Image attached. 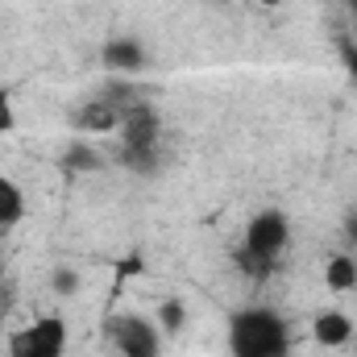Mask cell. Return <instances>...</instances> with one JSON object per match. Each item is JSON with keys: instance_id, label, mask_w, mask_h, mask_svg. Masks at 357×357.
Instances as JSON below:
<instances>
[{"instance_id": "obj_1", "label": "cell", "mask_w": 357, "mask_h": 357, "mask_svg": "<svg viewBox=\"0 0 357 357\" xmlns=\"http://www.w3.org/2000/svg\"><path fill=\"white\" fill-rule=\"evenodd\" d=\"M291 333L274 307H241L229 316V354L233 357H287Z\"/></svg>"}, {"instance_id": "obj_17", "label": "cell", "mask_w": 357, "mask_h": 357, "mask_svg": "<svg viewBox=\"0 0 357 357\" xmlns=\"http://www.w3.org/2000/svg\"><path fill=\"white\" fill-rule=\"evenodd\" d=\"M0 307H4V266H0ZM0 320H4V312H0Z\"/></svg>"}, {"instance_id": "obj_2", "label": "cell", "mask_w": 357, "mask_h": 357, "mask_svg": "<svg viewBox=\"0 0 357 357\" xmlns=\"http://www.w3.org/2000/svg\"><path fill=\"white\" fill-rule=\"evenodd\" d=\"M287 245H291V220H287V212L266 208V212H258L245 225V237L237 245V266L245 270V274H254V278H266L270 270L282 262Z\"/></svg>"}, {"instance_id": "obj_6", "label": "cell", "mask_w": 357, "mask_h": 357, "mask_svg": "<svg viewBox=\"0 0 357 357\" xmlns=\"http://www.w3.org/2000/svg\"><path fill=\"white\" fill-rule=\"evenodd\" d=\"M116 137H121V150H158L162 146V112H158V104L133 100L121 129H116Z\"/></svg>"}, {"instance_id": "obj_15", "label": "cell", "mask_w": 357, "mask_h": 357, "mask_svg": "<svg viewBox=\"0 0 357 357\" xmlns=\"http://www.w3.org/2000/svg\"><path fill=\"white\" fill-rule=\"evenodd\" d=\"M337 59H341V67L357 79V42L354 38H337Z\"/></svg>"}, {"instance_id": "obj_10", "label": "cell", "mask_w": 357, "mask_h": 357, "mask_svg": "<svg viewBox=\"0 0 357 357\" xmlns=\"http://www.w3.org/2000/svg\"><path fill=\"white\" fill-rule=\"evenodd\" d=\"M25 212H29V204H25L21 183H13L8 175H0V233L17 229V225L25 220Z\"/></svg>"}, {"instance_id": "obj_11", "label": "cell", "mask_w": 357, "mask_h": 357, "mask_svg": "<svg viewBox=\"0 0 357 357\" xmlns=\"http://www.w3.org/2000/svg\"><path fill=\"white\" fill-rule=\"evenodd\" d=\"M324 287H328V291H354L357 287V258L354 254L328 258V266H324Z\"/></svg>"}, {"instance_id": "obj_4", "label": "cell", "mask_w": 357, "mask_h": 357, "mask_svg": "<svg viewBox=\"0 0 357 357\" xmlns=\"http://www.w3.org/2000/svg\"><path fill=\"white\" fill-rule=\"evenodd\" d=\"M108 341L116 345L121 357H162V328L150 316H108Z\"/></svg>"}, {"instance_id": "obj_18", "label": "cell", "mask_w": 357, "mask_h": 357, "mask_svg": "<svg viewBox=\"0 0 357 357\" xmlns=\"http://www.w3.org/2000/svg\"><path fill=\"white\" fill-rule=\"evenodd\" d=\"M258 4H262V8H278V4H282V0H258Z\"/></svg>"}, {"instance_id": "obj_3", "label": "cell", "mask_w": 357, "mask_h": 357, "mask_svg": "<svg viewBox=\"0 0 357 357\" xmlns=\"http://www.w3.org/2000/svg\"><path fill=\"white\" fill-rule=\"evenodd\" d=\"M133 100H142V91L133 88V84L108 79L91 100H84V104L71 112V129H75V133H116Z\"/></svg>"}, {"instance_id": "obj_16", "label": "cell", "mask_w": 357, "mask_h": 357, "mask_svg": "<svg viewBox=\"0 0 357 357\" xmlns=\"http://www.w3.org/2000/svg\"><path fill=\"white\" fill-rule=\"evenodd\" d=\"M54 291H59V295H75V291H79V274H75V270H59V274H54Z\"/></svg>"}, {"instance_id": "obj_8", "label": "cell", "mask_w": 357, "mask_h": 357, "mask_svg": "<svg viewBox=\"0 0 357 357\" xmlns=\"http://www.w3.org/2000/svg\"><path fill=\"white\" fill-rule=\"evenodd\" d=\"M312 337L324 349H345L354 341V320L345 312H337V307H324V312L312 316Z\"/></svg>"}, {"instance_id": "obj_19", "label": "cell", "mask_w": 357, "mask_h": 357, "mask_svg": "<svg viewBox=\"0 0 357 357\" xmlns=\"http://www.w3.org/2000/svg\"><path fill=\"white\" fill-rule=\"evenodd\" d=\"M345 4H349V8H354V13H357V0H345Z\"/></svg>"}, {"instance_id": "obj_14", "label": "cell", "mask_w": 357, "mask_h": 357, "mask_svg": "<svg viewBox=\"0 0 357 357\" xmlns=\"http://www.w3.org/2000/svg\"><path fill=\"white\" fill-rule=\"evenodd\" d=\"M17 129V108H13V91L0 88V137H8Z\"/></svg>"}, {"instance_id": "obj_13", "label": "cell", "mask_w": 357, "mask_h": 357, "mask_svg": "<svg viewBox=\"0 0 357 357\" xmlns=\"http://www.w3.org/2000/svg\"><path fill=\"white\" fill-rule=\"evenodd\" d=\"M187 324V307H183V299H167L162 307H158V328L162 333H178Z\"/></svg>"}, {"instance_id": "obj_7", "label": "cell", "mask_w": 357, "mask_h": 357, "mask_svg": "<svg viewBox=\"0 0 357 357\" xmlns=\"http://www.w3.org/2000/svg\"><path fill=\"white\" fill-rule=\"evenodd\" d=\"M100 63L112 71V75H137V71H146V46L137 42V38H112L104 50H100Z\"/></svg>"}, {"instance_id": "obj_9", "label": "cell", "mask_w": 357, "mask_h": 357, "mask_svg": "<svg viewBox=\"0 0 357 357\" xmlns=\"http://www.w3.org/2000/svg\"><path fill=\"white\" fill-rule=\"evenodd\" d=\"M59 167H63L67 178H84V175H100V171L108 167V158H104L96 146H88V142H71V146L63 150Z\"/></svg>"}, {"instance_id": "obj_12", "label": "cell", "mask_w": 357, "mask_h": 357, "mask_svg": "<svg viewBox=\"0 0 357 357\" xmlns=\"http://www.w3.org/2000/svg\"><path fill=\"white\" fill-rule=\"evenodd\" d=\"M116 162H121L125 171H133V175L150 178V175L162 171V146H158V150H121Z\"/></svg>"}, {"instance_id": "obj_5", "label": "cell", "mask_w": 357, "mask_h": 357, "mask_svg": "<svg viewBox=\"0 0 357 357\" xmlns=\"http://www.w3.org/2000/svg\"><path fill=\"white\" fill-rule=\"evenodd\" d=\"M67 320L63 316H38L33 324L17 328L8 337V357H63L67 354Z\"/></svg>"}]
</instances>
